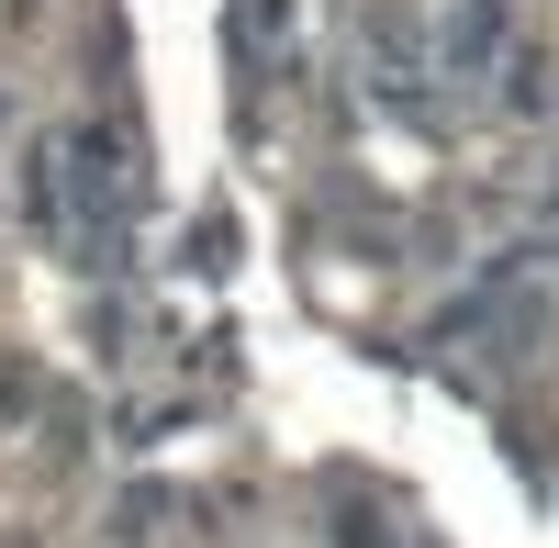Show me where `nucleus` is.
Instances as JSON below:
<instances>
[{
	"instance_id": "obj_1",
	"label": "nucleus",
	"mask_w": 559,
	"mask_h": 548,
	"mask_svg": "<svg viewBox=\"0 0 559 548\" xmlns=\"http://www.w3.org/2000/svg\"><path fill=\"white\" fill-rule=\"evenodd\" d=\"M503 68V0H459L448 12V79H492Z\"/></svg>"
},
{
	"instance_id": "obj_2",
	"label": "nucleus",
	"mask_w": 559,
	"mask_h": 548,
	"mask_svg": "<svg viewBox=\"0 0 559 548\" xmlns=\"http://www.w3.org/2000/svg\"><path fill=\"white\" fill-rule=\"evenodd\" d=\"M336 548H403V537H392L381 504H347V515H336Z\"/></svg>"
}]
</instances>
